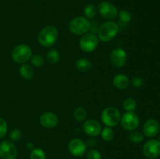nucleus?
<instances>
[{
  "instance_id": "f257e3e1",
  "label": "nucleus",
  "mask_w": 160,
  "mask_h": 159,
  "mask_svg": "<svg viewBox=\"0 0 160 159\" xmlns=\"http://www.w3.org/2000/svg\"><path fill=\"white\" fill-rule=\"evenodd\" d=\"M58 35L59 32L57 28L53 25H48L41 30L38 36V40L39 44L42 46L52 47L56 44Z\"/></svg>"
},
{
  "instance_id": "f03ea898",
  "label": "nucleus",
  "mask_w": 160,
  "mask_h": 159,
  "mask_svg": "<svg viewBox=\"0 0 160 159\" xmlns=\"http://www.w3.org/2000/svg\"><path fill=\"white\" fill-rule=\"evenodd\" d=\"M119 26L113 21H107L100 26L98 31V37L103 42H109L117 36Z\"/></svg>"
},
{
  "instance_id": "7ed1b4c3",
  "label": "nucleus",
  "mask_w": 160,
  "mask_h": 159,
  "mask_svg": "<svg viewBox=\"0 0 160 159\" xmlns=\"http://www.w3.org/2000/svg\"><path fill=\"white\" fill-rule=\"evenodd\" d=\"M90 21L84 17H77L69 23V30L75 35H83L90 29Z\"/></svg>"
},
{
  "instance_id": "20e7f679",
  "label": "nucleus",
  "mask_w": 160,
  "mask_h": 159,
  "mask_svg": "<svg viewBox=\"0 0 160 159\" xmlns=\"http://www.w3.org/2000/svg\"><path fill=\"white\" fill-rule=\"evenodd\" d=\"M120 111L114 107L106 108L101 114L102 122L108 127H113L117 126L120 122Z\"/></svg>"
},
{
  "instance_id": "39448f33",
  "label": "nucleus",
  "mask_w": 160,
  "mask_h": 159,
  "mask_svg": "<svg viewBox=\"0 0 160 159\" xmlns=\"http://www.w3.org/2000/svg\"><path fill=\"white\" fill-rule=\"evenodd\" d=\"M32 51L31 47L25 44H20L12 49V58L17 63L24 64L31 59Z\"/></svg>"
},
{
  "instance_id": "423d86ee",
  "label": "nucleus",
  "mask_w": 160,
  "mask_h": 159,
  "mask_svg": "<svg viewBox=\"0 0 160 159\" xmlns=\"http://www.w3.org/2000/svg\"><path fill=\"white\" fill-rule=\"evenodd\" d=\"M98 37L93 33H86L83 34L79 41L81 49L84 52H92L95 51L98 45Z\"/></svg>"
},
{
  "instance_id": "0eeeda50",
  "label": "nucleus",
  "mask_w": 160,
  "mask_h": 159,
  "mask_svg": "<svg viewBox=\"0 0 160 159\" xmlns=\"http://www.w3.org/2000/svg\"><path fill=\"white\" fill-rule=\"evenodd\" d=\"M139 122L138 115L134 112H126L120 118L122 128L127 131H133L137 129Z\"/></svg>"
},
{
  "instance_id": "6e6552de",
  "label": "nucleus",
  "mask_w": 160,
  "mask_h": 159,
  "mask_svg": "<svg viewBox=\"0 0 160 159\" xmlns=\"http://www.w3.org/2000/svg\"><path fill=\"white\" fill-rule=\"evenodd\" d=\"M98 10L102 17L108 21H112L118 16L117 8L109 2H102L98 4Z\"/></svg>"
},
{
  "instance_id": "1a4fd4ad",
  "label": "nucleus",
  "mask_w": 160,
  "mask_h": 159,
  "mask_svg": "<svg viewBox=\"0 0 160 159\" xmlns=\"http://www.w3.org/2000/svg\"><path fill=\"white\" fill-rule=\"evenodd\" d=\"M17 147L11 140H5L0 143V158L16 159L17 157Z\"/></svg>"
},
{
  "instance_id": "9d476101",
  "label": "nucleus",
  "mask_w": 160,
  "mask_h": 159,
  "mask_svg": "<svg viewBox=\"0 0 160 159\" xmlns=\"http://www.w3.org/2000/svg\"><path fill=\"white\" fill-rule=\"evenodd\" d=\"M127 52L121 48H116L109 53V61L110 63L116 68H121L126 64Z\"/></svg>"
},
{
  "instance_id": "9b49d317",
  "label": "nucleus",
  "mask_w": 160,
  "mask_h": 159,
  "mask_svg": "<svg viewBox=\"0 0 160 159\" xmlns=\"http://www.w3.org/2000/svg\"><path fill=\"white\" fill-rule=\"evenodd\" d=\"M143 154L147 158L156 159L160 156V141L155 139L148 140L143 146Z\"/></svg>"
},
{
  "instance_id": "f8f14e48",
  "label": "nucleus",
  "mask_w": 160,
  "mask_h": 159,
  "mask_svg": "<svg viewBox=\"0 0 160 159\" xmlns=\"http://www.w3.org/2000/svg\"><path fill=\"white\" fill-rule=\"evenodd\" d=\"M87 145L79 138L72 139L68 144V150L70 154L74 157H82L86 152Z\"/></svg>"
},
{
  "instance_id": "ddd939ff",
  "label": "nucleus",
  "mask_w": 160,
  "mask_h": 159,
  "mask_svg": "<svg viewBox=\"0 0 160 159\" xmlns=\"http://www.w3.org/2000/svg\"><path fill=\"white\" fill-rule=\"evenodd\" d=\"M83 131L90 137H97L101 133L102 126L98 121L95 119L86 120L82 126Z\"/></svg>"
},
{
  "instance_id": "4468645a",
  "label": "nucleus",
  "mask_w": 160,
  "mask_h": 159,
  "mask_svg": "<svg viewBox=\"0 0 160 159\" xmlns=\"http://www.w3.org/2000/svg\"><path fill=\"white\" fill-rule=\"evenodd\" d=\"M40 124L46 129H52L59 123V118L56 114L51 112H47L40 116Z\"/></svg>"
},
{
  "instance_id": "2eb2a0df",
  "label": "nucleus",
  "mask_w": 160,
  "mask_h": 159,
  "mask_svg": "<svg viewBox=\"0 0 160 159\" xmlns=\"http://www.w3.org/2000/svg\"><path fill=\"white\" fill-rule=\"evenodd\" d=\"M160 126L159 122L154 118L147 120L143 126L144 136L147 137H154L159 132Z\"/></svg>"
},
{
  "instance_id": "dca6fc26",
  "label": "nucleus",
  "mask_w": 160,
  "mask_h": 159,
  "mask_svg": "<svg viewBox=\"0 0 160 159\" xmlns=\"http://www.w3.org/2000/svg\"><path fill=\"white\" fill-rule=\"evenodd\" d=\"M112 83H113L115 87L120 89V90H124L129 87L130 80L126 75L117 74L114 76Z\"/></svg>"
},
{
  "instance_id": "f3484780",
  "label": "nucleus",
  "mask_w": 160,
  "mask_h": 159,
  "mask_svg": "<svg viewBox=\"0 0 160 159\" xmlns=\"http://www.w3.org/2000/svg\"><path fill=\"white\" fill-rule=\"evenodd\" d=\"M77 70H79L80 72L85 73L88 72L92 68V63L89 59H85V58H81L77 60L76 64H75Z\"/></svg>"
},
{
  "instance_id": "a211bd4d",
  "label": "nucleus",
  "mask_w": 160,
  "mask_h": 159,
  "mask_svg": "<svg viewBox=\"0 0 160 159\" xmlns=\"http://www.w3.org/2000/svg\"><path fill=\"white\" fill-rule=\"evenodd\" d=\"M19 71H20V74L21 76V77L27 80H30L34 76V70L28 64H23L20 67V70Z\"/></svg>"
},
{
  "instance_id": "6ab92c4d",
  "label": "nucleus",
  "mask_w": 160,
  "mask_h": 159,
  "mask_svg": "<svg viewBox=\"0 0 160 159\" xmlns=\"http://www.w3.org/2000/svg\"><path fill=\"white\" fill-rule=\"evenodd\" d=\"M98 11V8L95 6L94 4H88L86 5L84 9V15L85 18L88 19H93L95 17Z\"/></svg>"
},
{
  "instance_id": "aec40b11",
  "label": "nucleus",
  "mask_w": 160,
  "mask_h": 159,
  "mask_svg": "<svg viewBox=\"0 0 160 159\" xmlns=\"http://www.w3.org/2000/svg\"><path fill=\"white\" fill-rule=\"evenodd\" d=\"M137 108V102L133 98H128L123 101V108L126 112H134Z\"/></svg>"
},
{
  "instance_id": "412c9836",
  "label": "nucleus",
  "mask_w": 160,
  "mask_h": 159,
  "mask_svg": "<svg viewBox=\"0 0 160 159\" xmlns=\"http://www.w3.org/2000/svg\"><path fill=\"white\" fill-rule=\"evenodd\" d=\"M47 60L51 64H56L60 59V55L59 51L56 49H51L47 52Z\"/></svg>"
},
{
  "instance_id": "4be33fe9",
  "label": "nucleus",
  "mask_w": 160,
  "mask_h": 159,
  "mask_svg": "<svg viewBox=\"0 0 160 159\" xmlns=\"http://www.w3.org/2000/svg\"><path fill=\"white\" fill-rule=\"evenodd\" d=\"M100 134H101V137L102 138V140L106 142L111 141L114 138V136H115L114 131L111 129V127H108V126H106L104 129H102L101 133Z\"/></svg>"
},
{
  "instance_id": "5701e85b",
  "label": "nucleus",
  "mask_w": 160,
  "mask_h": 159,
  "mask_svg": "<svg viewBox=\"0 0 160 159\" xmlns=\"http://www.w3.org/2000/svg\"><path fill=\"white\" fill-rule=\"evenodd\" d=\"M144 134L138 131H133L128 136V139L133 143H140L144 140Z\"/></svg>"
},
{
  "instance_id": "b1692460",
  "label": "nucleus",
  "mask_w": 160,
  "mask_h": 159,
  "mask_svg": "<svg viewBox=\"0 0 160 159\" xmlns=\"http://www.w3.org/2000/svg\"><path fill=\"white\" fill-rule=\"evenodd\" d=\"M30 159H46V154L45 151L39 147H34L31 151Z\"/></svg>"
},
{
  "instance_id": "393cba45",
  "label": "nucleus",
  "mask_w": 160,
  "mask_h": 159,
  "mask_svg": "<svg viewBox=\"0 0 160 159\" xmlns=\"http://www.w3.org/2000/svg\"><path fill=\"white\" fill-rule=\"evenodd\" d=\"M86 115H87V112L82 107L77 108L73 112V117L78 122H82L83 120L85 119Z\"/></svg>"
},
{
  "instance_id": "a878e982",
  "label": "nucleus",
  "mask_w": 160,
  "mask_h": 159,
  "mask_svg": "<svg viewBox=\"0 0 160 159\" xmlns=\"http://www.w3.org/2000/svg\"><path fill=\"white\" fill-rule=\"evenodd\" d=\"M118 17L122 23H128L132 18L131 13L128 10H121L118 12Z\"/></svg>"
},
{
  "instance_id": "bb28decb",
  "label": "nucleus",
  "mask_w": 160,
  "mask_h": 159,
  "mask_svg": "<svg viewBox=\"0 0 160 159\" xmlns=\"http://www.w3.org/2000/svg\"><path fill=\"white\" fill-rule=\"evenodd\" d=\"M31 62L34 66L35 67H41L45 63L43 56L41 55L40 54H35L31 58Z\"/></svg>"
},
{
  "instance_id": "cd10ccee",
  "label": "nucleus",
  "mask_w": 160,
  "mask_h": 159,
  "mask_svg": "<svg viewBox=\"0 0 160 159\" xmlns=\"http://www.w3.org/2000/svg\"><path fill=\"white\" fill-rule=\"evenodd\" d=\"M22 138V132L19 129H13L9 132V139L12 142H17Z\"/></svg>"
},
{
  "instance_id": "c85d7f7f",
  "label": "nucleus",
  "mask_w": 160,
  "mask_h": 159,
  "mask_svg": "<svg viewBox=\"0 0 160 159\" xmlns=\"http://www.w3.org/2000/svg\"><path fill=\"white\" fill-rule=\"evenodd\" d=\"M87 159H102V154L98 150L91 149L86 154Z\"/></svg>"
},
{
  "instance_id": "c756f323",
  "label": "nucleus",
  "mask_w": 160,
  "mask_h": 159,
  "mask_svg": "<svg viewBox=\"0 0 160 159\" xmlns=\"http://www.w3.org/2000/svg\"><path fill=\"white\" fill-rule=\"evenodd\" d=\"M8 126L6 120L0 117V139L3 138L7 133Z\"/></svg>"
},
{
  "instance_id": "7c9ffc66",
  "label": "nucleus",
  "mask_w": 160,
  "mask_h": 159,
  "mask_svg": "<svg viewBox=\"0 0 160 159\" xmlns=\"http://www.w3.org/2000/svg\"><path fill=\"white\" fill-rule=\"evenodd\" d=\"M144 84V80L142 77L140 76H134L131 80V85L134 88H139L142 87Z\"/></svg>"
},
{
  "instance_id": "2f4dec72",
  "label": "nucleus",
  "mask_w": 160,
  "mask_h": 159,
  "mask_svg": "<svg viewBox=\"0 0 160 159\" xmlns=\"http://www.w3.org/2000/svg\"><path fill=\"white\" fill-rule=\"evenodd\" d=\"M26 147H27V149L28 150V151H31L34 148V143H31V142H28V143L26 144Z\"/></svg>"
},
{
  "instance_id": "473e14b6",
  "label": "nucleus",
  "mask_w": 160,
  "mask_h": 159,
  "mask_svg": "<svg viewBox=\"0 0 160 159\" xmlns=\"http://www.w3.org/2000/svg\"><path fill=\"white\" fill-rule=\"evenodd\" d=\"M88 145V146H90V147H93V146H95V140H88V142H87V143H86V145Z\"/></svg>"
},
{
  "instance_id": "72a5a7b5",
  "label": "nucleus",
  "mask_w": 160,
  "mask_h": 159,
  "mask_svg": "<svg viewBox=\"0 0 160 159\" xmlns=\"http://www.w3.org/2000/svg\"><path fill=\"white\" fill-rule=\"evenodd\" d=\"M159 141H160V136H159Z\"/></svg>"
}]
</instances>
